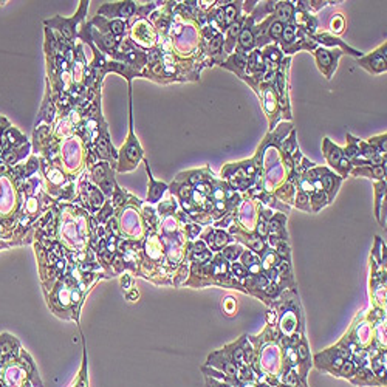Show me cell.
I'll use <instances>...</instances> for the list:
<instances>
[{
	"instance_id": "cell-9",
	"label": "cell",
	"mask_w": 387,
	"mask_h": 387,
	"mask_svg": "<svg viewBox=\"0 0 387 387\" xmlns=\"http://www.w3.org/2000/svg\"><path fill=\"white\" fill-rule=\"evenodd\" d=\"M228 242V236L222 231L215 232V242H214V246L215 248H222V246Z\"/></svg>"
},
{
	"instance_id": "cell-16",
	"label": "cell",
	"mask_w": 387,
	"mask_h": 387,
	"mask_svg": "<svg viewBox=\"0 0 387 387\" xmlns=\"http://www.w3.org/2000/svg\"><path fill=\"white\" fill-rule=\"evenodd\" d=\"M257 232L260 234V236H266V226H265V223L260 220L259 224H257Z\"/></svg>"
},
{
	"instance_id": "cell-22",
	"label": "cell",
	"mask_w": 387,
	"mask_h": 387,
	"mask_svg": "<svg viewBox=\"0 0 387 387\" xmlns=\"http://www.w3.org/2000/svg\"><path fill=\"white\" fill-rule=\"evenodd\" d=\"M209 255H211V254L208 253V251H205V253H201V254H195V259H198L200 262H203V260H206V259L209 257Z\"/></svg>"
},
{
	"instance_id": "cell-21",
	"label": "cell",
	"mask_w": 387,
	"mask_h": 387,
	"mask_svg": "<svg viewBox=\"0 0 387 387\" xmlns=\"http://www.w3.org/2000/svg\"><path fill=\"white\" fill-rule=\"evenodd\" d=\"M300 186H302V189H305V191H313V189H314V187H313V184H311V183H308L307 180H304V181L300 183Z\"/></svg>"
},
{
	"instance_id": "cell-12",
	"label": "cell",
	"mask_w": 387,
	"mask_h": 387,
	"mask_svg": "<svg viewBox=\"0 0 387 387\" xmlns=\"http://www.w3.org/2000/svg\"><path fill=\"white\" fill-rule=\"evenodd\" d=\"M224 14H226V17H224V22H226V23H231V22L234 20V17H236V8H234L232 5L228 6Z\"/></svg>"
},
{
	"instance_id": "cell-13",
	"label": "cell",
	"mask_w": 387,
	"mask_h": 387,
	"mask_svg": "<svg viewBox=\"0 0 387 387\" xmlns=\"http://www.w3.org/2000/svg\"><path fill=\"white\" fill-rule=\"evenodd\" d=\"M333 181H335V177L330 174H327L325 177H324V186H325L327 191H331L333 189Z\"/></svg>"
},
{
	"instance_id": "cell-6",
	"label": "cell",
	"mask_w": 387,
	"mask_h": 387,
	"mask_svg": "<svg viewBox=\"0 0 387 387\" xmlns=\"http://www.w3.org/2000/svg\"><path fill=\"white\" fill-rule=\"evenodd\" d=\"M282 36H283V42L291 43L294 40V28L293 26H285L282 31Z\"/></svg>"
},
{
	"instance_id": "cell-28",
	"label": "cell",
	"mask_w": 387,
	"mask_h": 387,
	"mask_svg": "<svg viewBox=\"0 0 387 387\" xmlns=\"http://www.w3.org/2000/svg\"><path fill=\"white\" fill-rule=\"evenodd\" d=\"M279 254L280 255H286V246H279Z\"/></svg>"
},
{
	"instance_id": "cell-2",
	"label": "cell",
	"mask_w": 387,
	"mask_h": 387,
	"mask_svg": "<svg viewBox=\"0 0 387 387\" xmlns=\"http://www.w3.org/2000/svg\"><path fill=\"white\" fill-rule=\"evenodd\" d=\"M164 189L166 186L164 184H161V183H155L154 180H152V189H150V195H149V200L150 201H156L161 197V194L164 192Z\"/></svg>"
},
{
	"instance_id": "cell-24",
	"label": "cell",
	"mask_w": 387,
	"mask_h": 387,
	"mask_svg": "<svg viewBox=\"0 0 387 387\" xmlns=\"http://www.w3.org/2000/svg\"><path fill=\"white\" fill-rule=\"evenodd\" d=\"M286 382H290V384H294V382H296V376H294V373H293V372H290V373H288V376H286Z\"/></svg>"
},
{
	"instance_id": "cell-30",
	"label": "cell",
	"mask_w": 387,
	"mask_h": 387,
	"mask_svg": "<svg viewBox=\"0 0 387 387\" xmlns=\"http://www.w3.org/2000/svg\"><path fill=\"white\" fill-rule=\"evenodd\" d=\"M335 366H336V367H341V366H342V359H341V358H337L336 361H335Z\"/></svg>"
},
{
	"instance_id": "cell-29",
	"label": "cell",
	"mask_w": 387,
	"mask_h": 387,
	"mask_svg": "<svg viewBox=\"0 0 387 387\" xmlns=\"http://www.w3.org/2000/svg\"><path fill=\"white\" fill-rule=\"evenodd\" d=\"M246 359H248V362L253 361V353H251V350H249V348L246 350Z\"/></svg>"
},
{
	"instance_id": "cell-15",
	"label": "cell",
	"mask_w": 387,
	"mask_h": 387,
	"mask_svg": "<svg viewBox=\"0 0 387 387\" xmlns=\"http://www.w3.org/2000/svg\"><path fill=\"white\" fill-rule=\"evenodd\" d=\"M220 43H222V37L217 36V37L212 40V43H211V51H217L218 47H220Z\"/></svg>"
},
{
	"instance_id": "cell-11",
	"label": "cell",
	"mask_w": 387,
	"mask_h": 387,
	"mask_svg": "<svg viewBox=\"0 0 387 387\" xmlns=\"http://www.w3.org/2000/svg\"><path fill=\"white\" fill-rule=\"evenodd\" d=\"M110 28L112 31L116 34V36H119V34H123L124 33V23L121 20H115V22H112V25H110Z\"/></svg>"
},
{
	"instance_id": "cell-14",
	"label": "cell",
	"mask_w": 387,
	"mask_h": 387,
	"mask_svg": "<svg viewBox=\"0 0 387 387\" xmlns=\"http://www.w3.org/2000/svg\"><path fill=\"white\" fill-rule=\"evenodd\" d=\"M232 271H234V274H237L238 277H243V276H245V269L242 268L238 263H234V265H232Z\"/></svg>"
},
{
	"instance_id": "cell-20",
	"label": "cell",
	"mask_w": 387,
	"mask_h": 387,
	"mask_svg": "<svg viewBox=\"0 0 387 387\" xmlns=\"http://www.w3.org/2000/svg\"><path fill=\"white\" fill-rule=\"evenodd\" d=\"M352 370H353V364L352 362H345L342 366V373H345V375H348Z\"/></svg>"
},
{
	"instance_id": "cell-4",
	"label": "cell",
	"mask_w": 387,
	"mask_h": 387,
	"mask_svg": "<svg viewBox=\"0 0 387 387\" xmlns=\"http://www.w3.org/2000/svg\"><path fill=\"white\" fill-rule=\"evenodd\" d=\"M291 12H293V6H291L290 3H280V5H279L277 14L280 17H283V19H290Z\"/></svg>"
},
{
	"instance_id": "cell-27",
	"label": "cell",
	"mask_w": 387,
	"mask_h": 387,
	"mask_svg": "<svg viewBox=\"0 0 387 387\" xmlns=\"http://www.w3.org/2000/svg\"><path fill=\"white\" fill-rule=\"evenodd\" d=\"M269 57H271V59H277V57H279V51L271 50V51H269Z\"/></svg>"
},
{
	"instance_id": "cell-7",
	"label": "cell",
	"mask_w": 387,
	"mask_h": 387,
	"mask_svg": "<svg viewBox=\"0 0 387 387\" xmlns=\"http://www.w3.org/2000/svg\"><path fill=\"white\" fill-rule=\"evenodd\" d=\"M282 31H283V25H282V22H274V23L271 25V28H269V34H271V37L277 39L279 36L282 34Z\"/></svg>"
},
{
	"instance_id": "cell-8",
	"label": "cell",
	"mask_w": 387,
	"mask_h": 387,
	"mask_svg": "<svg viewBox=\"0 0 387 387\" xmlns=\"http://www.w3.org/2000/svg\"><path fill=\"white\" fill-rule=\"evenodd\" d=\"M327 156H328V160H330V163L335 166V164H337L341 161V156H342V154H341V150L337 149V147H333L331 154H327Z\"/></svg>"
},
{
	"instance_id": "cell-26",
	"label": "cell",
	"mask_w": 387,
	"mask_h": 387,
	"mask_svg": "<svg viewBox=\"0 0 387 387\" xmlns=\"http://www.w3.org/2000/svg\"><path fill=\"white\" fill-rule=\"evenodd\" d=\"M268 293H269V294H276V293H277L276 285H269V286H268Z\"/></svg>"
},
{
	"instance_id": "cell-17",
	"label": "cell",
	"mask_w": 387,
	"mask_h": 387,
	"mask_svg": "<svg viewBox=\"0 0 387 387\" xmlns=\"http://www.w3.org/2000/svg\"><path fill=\"white\" fill-rule=\"evenodd\" d=\"M236 372H237L236 366H234V364H231V362H228V364H226V373H228V375L234 376V375H236Z\"/></svg>"
},
{
	"instance_id": "cell-3",
	"label": "cell",
	"mask_w": 387,
	"mask_h": 387,
	"mask_svg": "<svg viewBox=\"0 0 387 387\" xmlns=\"http://www.w3.org/2000/svg\"><path fill=\"white\" fill-rule=\"evenodd\" d=\"M135 11V5L132 2H125V3H121L119 10H118V16H123V17H129L132 16Z\"/></svg>"
},
{
	"instance_id": "cell-18",
	"label": "cell",
	"mask_w": 387,
	"mask_h": 387,
	"mask_svg": "<svg viewBox=\"0 0 387 387\" xmlns=\"http://www.w3.org/2000/svg\"><path fill=\"white\" fill-rule=\"evenodd\" d=\"M251 245H253V248L255 251H260V249L263 248V243H262V240H260V238H255L254 242H251Z\"/></svg>"
},
{
	"instance_id": "cell-10",
	"label": "cell",
	"mask_w": 387,
	"mask_h": 387,
	"mask_svg": "<svg viewBox=\"0 0 387 387\" xmlns=\"http://www.w3.org/2000/svg\"><path fill=\"white\" fill-rule=\"evenodd\" d=\"M238 251H240V249H238L237 246H231V248H228V249L223 251V255L226 259H229V260H236L238 257V254H240Z\"/></svg>"
},
{
	"instance_id": "cell-31",
	"label": "cell",
	"mask_w": 387,
	"mask_h": 387,
	"mask_svg": "<svg viewBox=\"0 0 387 387\" xmlns=\"http://www.w3.org/2000/svg\"><path fill=\"white\" fill-rule=\"evenodd\" d=\"M234 356H236V359H238V361H240V359H242V350H237V353L234 355Z\"/></svg>"
},
{
	"instance_id": "cell-19",
	"label": "cell",
	"mask_w": 387,
	"mask_h": 387,
	"mask_svg": "<svg viewBox=\"0 0 387 387\" xmlns=\"http://www.w3.org/2000/svg\"><path fill=\"white\" fill-rule=\"evenodd\" d=\"M299 355H300V358H302V359H305V358H307V356H308V352H307V347H305V345H304V344H300V345H299Z\"/></svg>"
},
{
	"instance_id": "cell-23",
	"label": "cell",
	"mask_w": 387,
	"mask_h": 387,
	"mask_svg": "<svg viewBox=\"0 0 387 387\" xmlns=\"http://www.w3.org/2000/svg\"><path fill=\"white\" fill-rule=\"evenodd\" d=\"M274 260H276V259H274V255L269 254L268 257H266V260H265V266L268 268V266H271V265H274Z\"/></svg>"
},
{
	"instance_id": "cell-5",
	"label": "cell",
	"mask_w": 387,
	"mask_h": 387,
	"mask_svg": "<svg viewBox=\"0 0 387 387\" xmlns=\"http://www.w3.org/2000/svg\"><path fill=\"white\" fill-rule=\"evenodd\" d=\"M317 59H319V64L324 65V67H328V65L331 64L330 53L325 51V50H319V51H317Z\"/></svg>"
},
{
	"instance_id": "cell-1",
	"label": "cell",
	"mask_w": 387,
	"mask_h": 387,
	"mask_svg": "<svg viewBox=\"0 0 387 387\" xmlns=\"http://www.w3.org/2000/svg\"><path fill=\"white\" fill-rule=\"evenodd\" d=\"M253 43H254L253 31H251L249 26H246V28L242 31V34H240V45L243 48H246V50H249V48L253 47Z\"/></svg>"
},
{
	"instance_id": "cell-25",
	"label": "cell",
	"mask_w": 387,
	"mask_h": 387,
	"mask_svg": "<svg viewBox=\"0 0 387 387\" xmlns=\"http://www.w3.org/2000/svg\"><path fill=\"white\" fill-rule=\"evenodd\" d=\"M238 26H240V23H236V25L232 26V30H231V37H234V36L238 33Z\"/></svg>"
}]
</instances>
